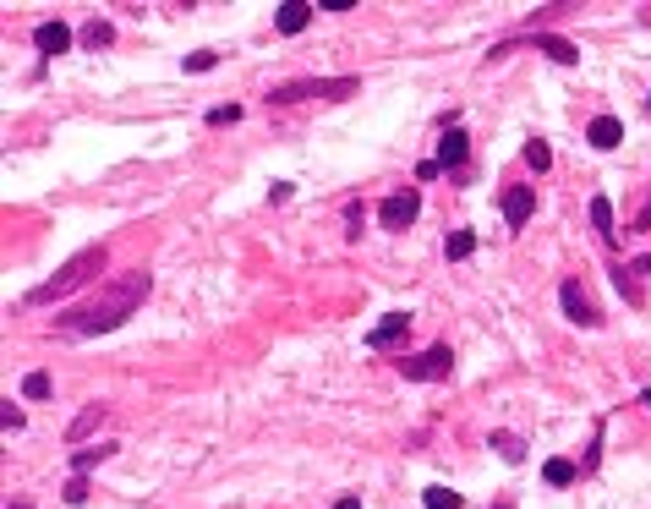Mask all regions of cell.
I'll use <instances>...</instances> for the list:
<instances>
[{"instance_id":"2","label":"cell","mask_w":651,"mask_h":509,"mask_svg":"<svg viewBox=\"0 0 651 509\" xmlns=\"http://www.w3.org/2000/svg\"><path fill=\"white\" fill-rule=\"evenodd\" d=\"M104 263H110V252H104V247L72 252V258L55 269V280H44V285H33V291H28V307H50V302H61V296L83 291V285H93L104 274Z\"/></svg>"},{"instance_id":"7","label":"cell","mask_w":651,"mask_h":509,"mask_svg":"<svg viewBox=\"0 0 651 509\" xmlns=\"http://www.w3.org/2000/svg\"><path fill=\"white\" fill-rule=\"evenodd\" d=\"M405 334H411V312H383V318L367 329V351H389L394 340H405Z\"/></svg>"},{"instance_id":"24","label":"cell","mask_w":651,"mask_h":509,"mask_svg":"<svg viewBox=\"0 0 651 509\" xmlns=\"http://www.w3.org/2000/svg\"><path fill=\"white\" fill-rule=\"evenodd\" d=\"M219 66V55L214 50H197V55H186V72H214Z\"/></svg>"},{"instance_id":"4","label":"cell","mask_w":651,"mask_h":509,"mask_svg":"<svg viewBox=\"0 0 651 509\" xmlns=\"http://www.w3.org/2000/svg\"><path fill=\"white\" fill-rule=\"evenodd\" d=\"M400 378L405 384H444L449 373H455V351L449 345H427V351H416V356H400Z\"/></svg>"},{"instance_id":"15","label":"cell","mask_w":651,"mask_h":509,"mask_svg":"<svg viewBox=\"0 0 651 509\" xmlns=\"http://www.w3.org/2000/svg\"><path fill=\"white\" fill-rule=\"evenodd\" d=\"M575 477H580V466H575V460H564V455L542 466V482H548V488H569Z\"/></svg>"},{"instance_id":"16","label":"cell","mask_w":651,"mask_h":509,"mask_svg":"<svg viewBox=\"0 0 651 509\" xmlns=\"http://www.w3.org/2000/svg\"><path fill=\"white\" fill-rule=\"evenodd\" d=\"M591 225H597V236L608 241V247L619 241V230H613V203H608V198H591Z\"/></svg>"},{"instance_id":"32","label":"cell","mask_w":651,"mask_h":509,"mask_svg":"<svg viewBox=\"0 0 651 509\" xmlns=\"http://www.w3.org/2000/svg\"><path fill=\"white\" fill-rule=\"evenodd\" d=\"M635 230H651V203L641 208V214H635Z\"/></svg>"},{"instance_id":"17","label":"cell","mask_w":651,"mask_h":509,"mask_svg":"<svg viewBox=\"0 0 651 509\" xmlns=\"http://www.w3.org/2000/svg\"><path fill=\"white\" fill-rule=\"evenodd\" d=\"M115 455V444H93V449H77L72 455V477H88L93 466H99V460H110Z\"/></svg>"},{"instance_id":"3","label":"cell","mask_w":651,"mask_h":509,"mask_svg":"<svg viewBox=\"0 0 651 509\" xmlns=\"http://www.w3.org/2000/svg\"><path fill=\"white\" fill-rule=\"evenodd\" d=\"M362 77H296V83L269 88V104H296V99H351Z\"/></svg>"},{"instance_id":"26","label":"cell","mask_w":651,"mask_h":509,"mask_svg":"<svg viewBox=\"0 0 651 509\" xmlns=\"http://www.w3.org/2000/svg\"><path fill=\"white\" fill-rule=\"evenodd\" d=\"M362 219H367V208H362V203H345V225H351L345 236H362Z\"/></svg>"},{"instance_id":"18","label":"cell","mask_w":651,"mask_h":509,"mask_svg":"<svg viewBox=\"0 0 651 509\" xmlns=\"http://www.w3.org/2000/svg\"><path fill=\"white\" fill-rule=\"evenodd\" d=\"M471 252H476V236H471V230H455V236H444V258H449V263H465Z\"/></svg>"},{"instance_id":"11","label":"cell","mask_w":651,"mask_h":509,"mask_svg":"<svg viewBox=\"0 0 651 509\" xmlns=\"http://www.w3.org/2000/svg\"><path fill=\"white\" fill-rule=\"evenodd\" d=\"M586 143L602 148V154H608V148H619V143H624V121H619V115H591Z\"/></svg>"},{"instance_id":"27","label":"cell","mask_w":651,"mask_h":509,"mask_svg":"<svg viewBox=\"0 0 651 509\" xmlns=\"http://www.w3.org/2000/svg\"><path fill=\"white\" fill-rule=\"evenodd\" d=\"M225 121H241V104H219V110H208V126H225Z\"/></svg>"},{"instance_id":"19","label":"cell","mask_w":651,"mask_h":509,"mask_svg":"<svg viewBox=\"0 0 651 509\" xmlns=\"http://www.w3.org/2000/svg\"><path fill=\"white\" fill-rule=\"evenodd\" d=\"M422 504H427V509H465V499H460V493H449L444 482H433V488H422Z\"/></svg>"},{"instance_id":"37","label":"cell","mask_w":651,"mask_h":509,"mask_svg":"<svg viewBox=\"0 0 651 509\" xmlns=\"http://www.w3.org/2000/svg\"><path fill=\"white\" fill-rule=\"evenodd\" d=\"M646 104H651V99H646Z\"/></svg>"},{"instance_id":"35","label":"cell","mask_w":651,"mask_h":509,"mask_svg":"<svg viewBox=\"0 0 651 509\" xmlns=\"http://www.w3.org/2000/svg\"><path fill=\"white\" fill-rule=\"evenodd\" d=\"M11 509H28V504H11Z\"/></svg>"},{"instance_id":"30","label":"cell","mask_w":651,"mask_h":509,"mask_svg":"<svg viewBox=\"0 0 651 509\" xmlns=\"http://www.w3.org/2000/svg\"><path fill=\"white\" fill-rule=\"evenodd\" d=\"M438 170H444V165H438V159H422V165H416V181H433Z\"/></svg>"},{"instance_id":"36","label":"cell","mask_w":651,"mask_h":509,"mask_svg":"<svg viewBox=\"0 0 651 509\" xmlns=\"http://www.w3.org/2000/svg\"><path fill=\"white\" fill-rule=\"evenodd\" d=\"M498 509H515V504H498Z\"/></svg>"},{"instance_id":"13","label":"cell","mask_w":651,"mask_h":509,"mask_svg":"<svg viewBox=\"0 0 651 509\" xmlns=\"http://www.w3.org/2000/svg\"><path fill=\"white\" fill-rule=\"evenodd\" d=\"M312 11H318V6H307V0H285V6L274 11V28L279 33H301L312 22Z\"/></svg>"},{"instance_id":"23","label":"cell","mask_w":651,"mask_h":509,"mask_svg":"<svg viewBox=\"0 0 651 509\" xmlns=\"http://www.w3.org/2000/svg\"><path fill=\"white\" fill-rule=\"evenodd\" d=\"M22 395H28V400H50V373H28V378H22Z\"/></svg>"},{"instance_id":"5","label":"cell","mask_w":651,"mask_h":509,"mask_svg":"<svg viewBox=\"0 0 651 509\" xmlns=\"http://www.w3.org/2000/svg\"><path fill=\"white\" fill-rule=\"evenodd\" d=\"M558 307H564V318L580 323V329H597V323H602L597 302L586 296V285H580V280H564V285H558Z\"/></svg>"},{"instance_id":"33","label":"cell","mask_w":651,"mask_h":509,"mask_svg":"<svg viewBox=\"0 0 651 509\" xmlns=\"http://www.w3.org/2000/svg\"><path fill=\"white\" fill-rule=\"evenodd\" d=\"M334 509H362V499H340V504H334Z\"/></svg>"},{"instance_id":"9","label":"cell","mask_w":651,"mask_h":509,"mask_svg":"<svg viewBox=\"0 0 651 509\" xmlns=\"http://www.w3.org/2000/svg\"><path fill=\"white\" fill-rule=\"evenodd\" d=\"M465 159H471V137H465L460 121H449V132L438 137V165H444V170H460Z\"/></svg>"},{"instance_id":"28","label":"cell","mask_w":651,"mask_h":509,"mask_svg":"<svg viewBox=\"0 0 651 509\" xmlns=\"http://www.w3.org/2000/svg\"><path fill=\"white\" fill-rule=\"evenodd\" d=\"M66 504H88V482H83V477L66 482Z\"/></svg>"},{"instance_id":"31","label":"cell","mask_w":651,"mask_h":509,"mask_svg":"<svg viewBox=\"0 0 651 509\" xmlns=\"http://www.w3.org/2000/svg\"><path fill=\"white\" fill-rule=\"evenodd\" d=\"M269 203H290V181H274V187H269Z\"/></svg>"},{"instance_id":"22","label":"cell","mask_w":651,"mask_h":509,"mask_svg":"<svg viewBox=\"0 0 651 509\" xmlns=\"http://www.w3.org/2000/svg\"><path fill=\"white\" fill-rule=\"evenodd\" d=\"M526 165H531V170H548V165H553V148L542 143V137H531V143H526Z\"/></svg>"},{"instance_id":"29","label":"cell","mask_w":651,"mask_h":509,"mask_svg":"<svg viewBox=\"0 0 651 509\" xmlns=\"http://www.w3.org/2000/svg\"><path fill=\"white\" fill-rule=\"evenodd\" d=\"M624 269H630V274H641V280H651V252H641V258H635V263H624Z\"/></svg>"},{"instance_id":"34","label":"cell","mask_w":651,"mask_h":509,"mask_svg":"<svg viewBox=\"0 0 651 509\" xmlns=\"http://www.w3.org/2000/svg\"><path fill=\"white\" fill-rule=\"evenodd\" d=\"M641 406H646V411H651V389H641Z\"/></svg>"},{"instance_id":"12","label":"cell","mask_w":651,"mask_h":509,"mask_svg":"<svg viewBox=\"0 0 651 509\" xmlns=\"http://www.w3.org/2000/svg\"><path fill=\"white\" fill-rule=\"evenodd\" d=\"M526 39L537 44V50L548 55V61H558V66H575V61H580V50H575V44H569V39H558V33H537V28H531Z\"/></svg>"},{"instance_id":"1","label":"cell","mask_w":651,"mask_h":509,"mask_svg":"<svg viewBox=\"0 0 651 509\" xmlns=\"http://www.w3.org/2000/svg\"><path fill=\"white\" fill-rule=\"evenodd\" d=\"M148 291H154V274H148V269L110 274L88 302H77L72 312H61L50 329L61 334V340H93V334H110V329H121V323L148 302Z\"/></svg>"},{"instance_id":"14","label":"cell","mask_w":651,"mask_h":509,"mask_svg":"<svg viewBox=\"0 0 651 509\" xmlns=\"http://www.w3.org/2000/svg\"><path fill=\"white\" fill-rule=\"evenodd\" d=\"M104 411H110V406H104V400H93V406H83V411H77V422L66 427V438H72V444H83V438L93 433V427L104 422Z\"/></svg>"},{"instance_id":"25","label":"cell","mask_w":651,"mask_h":509,"mask_svg":"<svg viewBox=\"0 0 651 509\" xmlns=\"http://www.w3.org/2000/svg\"><path fill=\"white\" fill-rule=\"evenodd\" d=\"M22 422H28V416H22V411L6 400V406H0V427H6V433H22Z\"/></svg>"},{"instance_id":"10","label":"cell","mask_w":651,"mask_h":509,"mask_svg":"<svg viewBox=\"0 0 651 509\" xmlns=\"http://www.w3.org/2000/svg\"><path fill=\"white\" fill-rule=\"evenodd\" d=\"M33 50L39 55H66L72 50V28H66V22H39V28H33Z\"/></svg>"},{"instance_id":"20","label":"cell","mask_w":651,"mask_h":509,"mask_svg":"<svg viewBox=\"0 0 651 509\" xmlns=\"http://www.w3.org/2000/svg\"><path fill=\"white\" fill-rule=\"evenodd\" d=\"M493 449L509 460V466H526V444H520L515 433H493Z\"/></svg>"},{"instance_id":"8","label":"cell","mask_w":651,"mask_h":509,"mask_svg":"<svg viewBox=\"0 0 651 509\" xmlns=\"http://www.w3.org/2000/svg\"><path fill=\"white\" fill-rule=\"evenodd\" d=\"M498 208H504V225H509V230H520L531 214H537V187H504Z\"/></svg>"},{"instance_id":"6","label":"cell","mask_w":651,"mask_h":509,"mask_svg":"<svg viewBox=\"0 0 651 509\" xmlns=\"http://www.w3.org/2000/svg\"><path fill=\"white\" fill-rule=\"evenodd\" d=\"M416 214H422V192H416V187H405V192H389V198L378 203V219H383V230H405V225H416Z\"/></svg>"},{"instance_id":"21","label":"cell","mask_w":651,"mask_h":509,"mask_svg":"<svg viewBox=\"0 0 651 509\" xmlns=\"http://www.w3.org/2000/svg\"><path fill=\"white\" fill-rule=\"evenodd\" d=\"M110 39H115V28H110V22H104V17H93L88 28H83V44H88V50H104V44H110Z\"/></svg>"}]
</instances>
